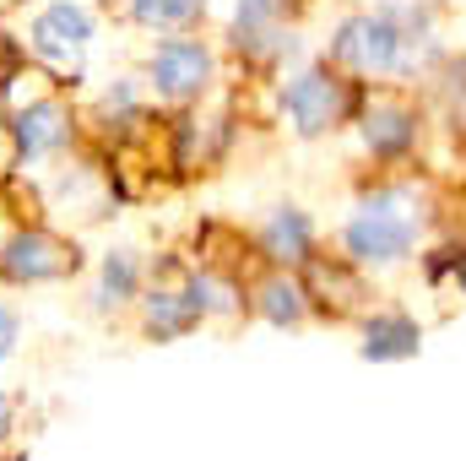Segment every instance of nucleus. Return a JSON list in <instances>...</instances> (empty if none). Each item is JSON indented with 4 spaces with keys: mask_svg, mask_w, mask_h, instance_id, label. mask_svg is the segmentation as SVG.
<instances>
[{
    "mask_svg": "<svg viewBox=\"0 0 466 461\" xmlns=\"http://www.w3.org/2000/svg\"><path fill=\"white\" fill-rule=\"evenodd\" d=\"M16 343H22V315L11 304H0V364L16 353Z\"/></svg>",
    "mask_w": 466,
    "mask_h": 461,
    "instance_id": "a211bd4d",
    "label": "nucleus"
},
{
    "mask_svg": "<svg viewBox=\"0 0 466 461\" xmlns=\"http://www.w3.org/2000/svg\"><path fill=\"white\" fill-rule=\"evenodd\" d=\"M5 136L16 147V163H44V158H60L76 141V119L60 98H33L5 119Z\"/></svg>",
    "mask_w": 466,
    "mask_h": 461,
    "instance_id": "0eeeda50",
    "label": "nucleus"
},
{
    "mask_svg": "<svg viewBox=\"0 0 466 461\" xmlns=\"http://www.w3.org/2000/svg\"><path fill=\"white\" fill-rule=\"evenodd\" d=\"M201 321H207V310L196 304L190 288H152L141 299V332H147V343H179Z\"/></svg>",
    "mask_w": 466,
    "mask_h": 461,
    "instance_id": "1a4fd4ad",
    "label": "nucleus"
},
{
    "mask_svg": "<svg viewBox=\"0 0 466 461\" xmlns=\"http://www.w3.org/2000/svg\"><path fill=\"white\" fill-rule=\"evenodd\" d=\"M260 250L266 261L277 266H304L315 255V223L299 212V207H277L266 223H260Z\"/></svg>",
    "mask_w": 466,
    "mask_h": 461,
    "instance_id": "9d476101",
    "label": "nucleus"
},
{
    "mask_svg": "<svg viewBox=\"0 0 466 461\" xmlns=\"http://www.w3.org/2000/svg\"><path fill=\"white\" fill-rule=\"evenodd\" d=\"M456 282H461V293H466V250L456 255Z\"/></svg>",
    "mask_w": 466,
    "mask_h": 461,
    "instance_id": "aec40b11",
    "label": "nucleus"
},
{
    "mask_svg": "<svg viewBox=\"0 0 466 461\" xmlns=\"http://www.w3.org/2000/svg\"><path fill=\"white\" fill-rule=\"evenodd\" d=\"M407 33L396 27L390 11H363V16H348L331 38V60L348 66L352 77H390L407 66Z\"/></svg>",
    "mask_w": 466,
    "mask_h": 461,
    "instance_id": "f03ea898",
    "label": "nucleus"
},
{
    "mask_svg": "<svg viewBox=\"0 0 466 461\" xmlns=\"http://www.w3.org/2000/svg\"><path fill=\"white\" fill-rule=\"evenodd\" d=\"M418 347H423V326L412 315H401V310H385V315H374L363 326V347L358 353L369 364H396V358H418Z\"/></svg>",
    "mask_w": 466,
    "mask_h": 461,
    "instance_id": "9b49d317",
    "label": "nucleus"
},
{
    "mask_svg": "<svg viewBox=\"0 0 466 461\" xmlns=\"http://www.w3.org/2000/svg\"><path fill=\"white\" fill-rule=\"evenodd\" d=\"M104 119H141V98H136L130 77H119L115 87L104 93Z\"/></svg>",
    "mask_w": 466,
    "mask_h": 461,
    "instance_id": "f3484780",
    "label": "nucleus"
},
{
    "mask_svg": "<svg viewBox=\"0 0 466 461\" xmlns=\"http://www.w3.org/2000/svg\"><path fill=\"white\" fill-rule=\"evenodd\" d=\"M93 33H98V22H93V11H87L82 0H49V5H38L33 22H27V49H33L44 66H71V60L87 55Z\"/></svg>",
    "mask_w": 466,
    "mask_h": 461,
    "instance_id": "423d86ee",
    "label": "nucleus"
},
{
    "mask_svg": "<svg viewBox=\"0 0 466 461\" xmlns=\"http://www.w3.org/2000/svg\"><path fill=\"white\" fill-rule=\"evenodd\" d=\"M418 223L423 218L412 212V196L407 190H374L352 212V223L342 229V250H348V261H358V266H396V261L412 255Z\"/></svg>",
    "mask_w": 466,
    "mask_h": 461,
    "instance_id": "f257e3e1",
    "label": "nucleus"
},
{
    "mask_svg": "<svg viewBox=\"0 0 466 461\" xmlns=\"http://www.w3.org/2000/svg\"><path fill=\"white\" fill-rule=\"evenodd\" d=\"M125 11H130L136 27L168 33V27H190L207 5H201V0H125Z\"/></svg>",
    "mask_w": 466,
    "mask_h": 461,
    "instance_id": "2eb2a0df",
    "label": "nucleus"
},
{
    "mask_svg": "<svg viewBox=\"0 0 466 461\" xmlns=\"http://www.w3.org/2000/svg\"><path fill=\"white\" fill-rule=\"evenodd\" d=\"M141 293V261L130 250H109L104 266H98V288H93V310L98 315H115L130 299Z\"/></svg>",
    "mask_w": 466,
    "mask_h": 461,
    "instance_id": "ddd939ff",
    "label": "nucleus"
},
{
    "mask_svg": "<svg viewBox=\"0 0 466 461\" xmlns=\"http://www.w3.org/2000/svg\"><path fill=\"white\" fill-rule=\"evenodd\" d=\"M255 315L266 321V326H299L304 315H309V293L293 282V277H266L260 288H255Z\"/></svg>",
    "mask_w": 466,
    "mask_h": 461,
    "instance_id": "4468645a",
    "label": "nucleus"
},
{
    "mask_svg": "<svg viewBox=\"0 0 466 461\" xmlns=\"http://www.w3.org/2000/svg\"><path fill=\"white\" fill-rule=\"evenodd\" d=\"M212 77H218V55L201 44V38H163V44H152V55H147V87L157 93V98H168V104H190V98H201L207 87H212Z\"/></svg>",
    "mask_w": 466,
    "mask_h": 461,
    "instance_id": "7ed1b4c3",
    "label": "nucleus"
},
{
    "mask_svg": "<svg viewBox=\"0 0 466 461\" xmlns=\"http://www.w3.org/2000/svg\"><path fill=\"white\" fill-rule=\"evenodd\" d=\"M348 82L331 71V66H309V71H299V77H288V87H282V115L293 119V130L299 136H326V130H337L342 115H348Z\"/></svg>",
    "mask_w": 466,
    "mask_h": 461,
    "instance_id": "20e7f679",
    "label": "nucleus"
},
{
    "mask_svg": "<svg viewBox=\"0 0 466 461\" xmlns=\"http://www.w3.org/2000/svg\"><path fill=\"white\" fill-rule=\"evenodd\" d=\"M82 266L76 244L55 239L49 229H16L0 244V277L16 288H38V282H60Z\"/></svg>",
    "mask_w": 466,
    "mask_h": 461,
    "instance_id": "39448f33",
    "label": "nucleus"
},
{
    "mask_svg": "<svg viewBox=\"0 0 466 461\" xmlns=\"http://www.w3.org/2000/svg\"><path fill=\"white\" fill-rule=\"evenodd\" d=\"M201 5H207V0H201Z\"/></svg>",
    "mask_w": 466,
    "mask_h": 461,
    "instance_id": "4be33fe9",
    "label": "nucleus"
},
{
    "mask_svg": "<svg viewBox=\"0 0 466 461\" xmlns=\"http://www.w3.org/2000/svg\"><path fill=\"white\" fill-rule=\"evenodd\" d=\"M412 141H418L412 109H401V104H374V109L363 115V147H369L374 158H401V152H412Z\"/></svg>",
    "mask_w": 466,
    "mask_h": 461,
    "instance_id": "f8f14e48",
    "label": "nucleus"
},
{
    "mask_svg": "<svg viewBox=\"0 0 466 461\" xmlns=\"http://www.w3.org/2000/svg\"><path fill=\"white\" fill-rule=\"evenodd\" d=\"M185 288L196 293V304H201L207 315H228V310H238V304H233L238 293H233L223 277H212V271H190V282H185Z\"/></svg>",
    "mask_w": 466,
    "mask_h": 461,
    "instance_id": "dca6fc26",
    "label": "nucleus"
},
{
    "mask_svg": "<svg viewBox=\"0 0 466 461\" xmlns=\"http://www.w3.org/2000/svg\"><path fill=\"white\" fill-rule=\"evenodd\" d=\"M282 11H288V0H238L233 5V49L238 55H249V60H282V55H293V33L282 27Z\"/></svg>",
    "mask_w": 466,
    "mask_h": 461,
    "instance_id": "6e6552de",
    "label": "nucleus"
},
{
    "mask_svg": "<svg viewBox=\"0 0 466 461\" xmlns=\"http://www.w3.org/2000/svg\"><path fill=\"white\" fill-rule=\"evenodd\" d=\"M11 429H16V396L0 391V440H11Z\"/></svg>",
    "mask_w": 466,
    "mask_h": 461,
    "instance_id": "6ab92c4d",
    "label": "nucleus"
},
{
    "mask_svg": "<svg viewBox=\"0 0 466 461\" xmlns=\"http://www.w3.org/2000/svg\"><path fill=\"white\" fill-rule=\"evenodd\" d=\"M5 119L11 115H5V82H0V136H5Z\"/></svg>",
    "mask_w": 466,
    "mask_h": 461,
    "instance_id": "412c9836",
    "label": "nucleus"
}]
</instances>
